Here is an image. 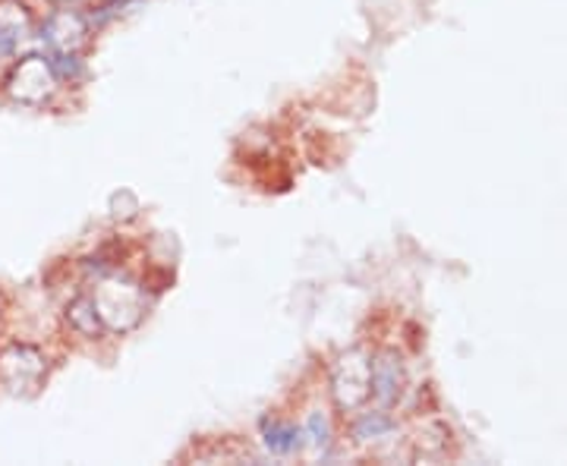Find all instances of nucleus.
I'll use <instances>...</instances> for the list:
<instances>
[{"mask_svg": "<svg viewBox=\"0 0 567 466\" xmlns=\"http://www.w3.org/2000/svg\"><path fill=\"white\" fill-rule=\"evenodd\" d=\"M265 445L275 454H293L303 445V432L293 426H281V423H265Z\"/></svg>", "mask_w": 567, "mask_h": 466, "instance_id": "obj_9", "label": "nucleus"}, {"mask_svg": "<svg viewBox=\"0 0 567 466\" xmlns=\"http://www.w3.org/2000/svg\"><path fill=\"white\" fill-rule=\"evenodd\" d=\"M404 391V365L394 350H385L372 360V397L379 406H394Z\"/></svg>", "mask_w": 567, "mask_h": 466, "instance_id": "obj_7", "label": "nucleus"}, {"mask_svg": "<svg viewBox=\"0 0 567 466\" xmlns=\"http://www.w3.org/2000/svg\"><path fill=\"white\" fill-rule=\"evenodd\" d=\"M66 322L73 331H80L82 338H95V334H102V319H99V312H95V303H92V297L89 293H82L76 297L73 303L66 306Z\"/></svg>", "mask_w": 567, "mask_h": 466, "instance_id": "obj_8", "label": "nucleus"}, {"mask_svg": "<svg viewBox=\"0 0 567 466\" xmlns=\"http://www.w3.org/2000/svg\"><path fill=\"white\" fill-rule=\"evenodd\" d=\"M3 85H7V95L17 104L41 107L54 99V92L61 89V80L54 76V66L48 61V54L35 51V54H22L20 61L10 66Z\"/></svg>", "mask_w": 567, "mask_h": 466, "instance_id": "obj_2", "label": "nucleus"}, {"mask_svg": "<svg viewBox=\"0 0 567 466\" xmlns=\"http://www.w3.org/2000/svg\"><path fill=\"white\" fill-rule=\"evenodd\" d=\"M35 35L48 54H80L92 35V20L73 3H63L61 10L48 13V20L35 29Z\"/></svg>", "mask_w": 567, "mask_h": 466, "instance_id": "obj_5", "label": "nucleus"}, {"mask_svg": "<svg viewBox=\"0 0 567 466\" xmlns=\"http://www.w3.org/2000/svg\"><path fill=\"white\" fill-rule=\"evenodd\" d=\"M35 35V20L20 0H0V58L17 54L22 41Z\"/></svg>", "mask_w": 567, "mask_h": 466, "instance_id": "obj_6", "label": "nucleus"}, {"mask_svg": "<svg viewBox=\"0 0 567 466\" xmlns=\"http://www.w3.org/2000/svg\"><path fill=\"white\" fill-rule=\"evenodd\" d=\"M391 428H394V423L385 413H365L363 420L353 426V435H357V442H375V438H385Z\"/></svg>", "mask_w": 567, "mask_h": 466, "instance_id": "obj_10", "label": "nucleus"}, {"mask_svg": "<svg viewBox=\"0 0 567 466\" xmlns=\"http://www.w3.org/2000/svg\"><path fill=\"white\" fill-rule=\"evenodd\" d=\"M48 54V51H44ZM48 61L54 66V76L61 82H76L82 76L80 54H48Z\"/></svg>", "mask_w": 567, "mask_h": 466, "instance_id": "obj_11", "label": "nucleus"}, {"mask_svg": "<svg viewBox=\"0 0 567 466\" xmlns=\"http://www.w3.org/2000/svg\"><path fill=\"white\" fill-rule=\"evenodd\" d=\"M303 438H309L319 451H324V447L331 445V428H328V420H324L322 413H312V416H309Z\"/></svg>", "mask_w": 567, "mask_h": 466, "instance_id": "obj_12", "label": "nucleus"}, {"mask_svg": "<svg viewBox=\"0 0 567 466\" xmlns=\"http://www.w3.org/2000/svg\"><path fill=\"white\" fill-rule=\"evenodd\" d=\"M58 3H76V0H58Z\"/></svg>", "mask_w": 567, "mask_h": 466, "instance_id": "obj_13", "label": "nucleus"}, {"mask_svg": "<svg viewBox=\"0 0 567 466\" xmlns=\"http://www.w3.org/2000/svg\"><path fill=\"white\" fill-rule=\"evenodd\" d=\"M331 397L344 413L360 410L372 397V360L363 350H347L344 356L331 365Z\"/></svg>", "mask_w": 567, "mask_h": 466, "instance_id": "obj_3", "label": "nucleus"}, {"mask_svg": "<svg viewBox=\"0 0 567 466\" xmlns=\"http://www.w3.org/2000/svg\"><path fill=\"white\" fill-rule=\"evenodd\" d=\"M44 372H48V360L39 346L13 341L0 350V385L10 394H17V397L35 394L44 382Z\"/></svg>", "mask_w": 567, "mask_h": 466, "instance_id": "obj_4", "label": "nucleus"}, {"mask_svg": "<svg viewBox=\"0 0 567 466\" xmlns=\"http://www.w3.org/2000/svg\"><path fill=\"white\" fill-rule=\"evenodd\" d=\"M89 297L95 303V312L102 319L104 331H130L145 315V293H142V287L136 281H130L126 275H117V271L102 275Z\"/></svg>", "mask_w": 567, "mask_h": 466, "instance_id": "obj_1", "label": "nucleus"}]
</instances>
